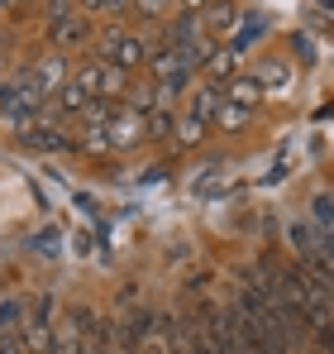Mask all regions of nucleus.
<instances>
[{
	"label": "nucleus",
	"instance_id": "f257e3e1",
	"mask_svg": "<svg viewBox=\"0 0 334 354\" xmlns=\"http://www.w3.org/2000/svg\"><path fill=\"white\" fill-rule=\"evenodd\" d=\"M48 111V96L39 91V82L19 67L14 77H0V124H10V129H19L24 120L43 115Z\"/></svg>",
	"mask_w": 334,
	"mask_h": 354
},
{
	"label": "nucleus",
	"instance_id": "9d476101",
	"mask_svg": "<svg viewBox=\"0 0 334 354\" xmlns=\"http://www.w3.org/2000/svg\"><path fill=\"white\" fill-rule=\"evenodd\" d=\"M248 77H253V82H258L263 91H286V86H291V62L273 53V58H263V62H258V67H253Z\"/></svg>",
	"mask_w": 334,
	"mask_h": 354
},
{
	"label": "nucleus",
	"instance_id": "1a4fd4ad",
	"mask_svg": "<svg viewBox=\"0 0 334 354\" xmlns=\"http://www.w3.org/2000/svg\"><path fill=\"white\" fill-rule=\"evenodd\" d=\"M24 72H29V77L39 82V91H43L48 101L57 96V86L67 82V62H62V53H43V58H34V62H29Z\"/></svg>",
	"mask_w": 334,
	"mask_h": 354
},
{
	"label": "nucleus",
	"instance_id": "a211bd4d",
	"mask_svg": "<svg viewBox=\"0 0 334 354\" xmlns=\"http://www.w3.org/2000/svg\"><path fill=\"white\" fill-rule=\"evenodd\" d=\"M24 316H29V306H24L19 297H5V301H0V335L24 330Z\"/></svg>",
	"mask_w": 334,
	"mask_h": 354
},
{
	"label": "nucleus",
	"instance_id": "423d86ee",
	"mask_svg": "<svg viewBox=\"0 0 334 354\" xmlns=\"http://www.w3.org/2000/svg\"><path fill=\"white\" fill-rule=\"evenodd\" d=\"M10 134H14V144H24V149H43V153L67 149V129H62V115H57V111H43V115L24 120V124L10 129Z\"/></svg>",
	"mask_w": 334,
	"mask_h": 354
},
{
	"label": "nucleus",
	"instance_id": "2eb2a0df",
	"mask_svg": "<svg viewBox=\"0 0 334 354\" xmlns=\"http://www.w3.org/2000/svg\"><path fill=\"white\" fill-rule=\"evenodd\" d=\"M129 106H134L139 115H153V111H163V106H172V101H167L153 82H144V86H134V91H129Z\"/></svg>",
	"mask_w": 334,
	"mask_h": 354
},
{
	"label": "nucleus",
	"instance_id": "393cba45",
	"mask_svg": "<svg viewBox=\"0 0 334 354\" xmlns=\"http://www.w3.org/2000/svg\"><path fill=\"white\" fill-rule=\"evenodd\" d=\"M0 354H29V340H24V330H14V335H0Z\"/></svg>",
	"mask_w": 334,
	"mask_h": 354
},
{
	"label": "nucleus",
	"instance_id": "5701e85b",
	"mask_svg": "<svg viewBox=\"0 0 334 354\" xmlns=\"http://www.w3.org/2000/svg\"><path fill=\"white\" fill-rule=\"evenodd\" d=\"M77 5H81V15H115L119 19L134 0H77Z\"/></svg>",
	"mask_w": 334,
	"mask_h": 354
},
{
	"label": "nucleus",
	"instance_id": "0eeeda50",
	"mask_svg": "<svg viewBox=\"0 0 334 354\" xmlns=\"http://www.w3.org/2000/svg\"><path fill=\"white\" fill-rule=\"evenodd\" d=\"M86 44H96V29H91V15H67V19H57L53 24V48L57 53H77V48H86Z\"/></svg>",
	"mask_w": 334,
	"mask_h": 354
},
{
	"label": "nucleus",
	"instance_id": "c85d7f7f",
	"mask_svg": "<svg viewBox=\"0 0 334 354\" xmlns=\"http://www.w3.org/2000/svg\"><path fill=\"white\" fill-rule=\"evenodd\" d=\"M325 5H330V10H334V0H325Z\"/></svg>",
	"mask_w": 334,
	"mask_h": 354
},
{
	"label": "nucleus",
	"instance_id": "39448f33",
	"mask_svg": "<svg viewBox=\"0 0 334 354\" xmlns=\"http://www.w3.org/2000/svg\"><path fill=\"white\" fill-rule=\"evenodd\" d=\"M148 72H153V86L163 91L167 101H177V96H181V91L191 86V72H196V67H191V62L181 58L177 48L158 44V48L148 53Z\"/></svg>",
	"mask_w": 334,
	"mask_h": 354
},
{
	"label": "nucleus",
	"instance_id": "4be33fe9",
	"mask_svg": "<svg viewBox=\"0 0 334 354\" xmlns=\"http://www.w3.org/2000/svg\"><path fill=\"white\" fill-rule=\"evenodd\" d=\"M172 5H177V0H134L129 10H134L139 19H148V24H153V19H163V24H167V10H172Z\"/></svg>",
	"mask_w": 334,
	"mask_h": 354
},
{
	"label": "nucleus",
	"instance_id": "9b49d317",
	"mask_svg": "<svg viewBox=\"0 0 334 354\" xmlns=\"http://www.w3.org/2000/svg\"><path fill=\"white\" fill-rule=\"evenodd\" d=\"M248 120H253V106H239V101H229V96L220 101V111H215V124H220L224 134H244Z\"/></svg>",
	"mask_w": 334,
	"mask_h": 354
},
{
	"label": "nucleus",
	"instance_id": "7ed1b4c3",
	"mask_svg": "<svg viewBox=\"0 0 334 354\" xmlns=\"http://www.w3.org/2000/svg\"><path fill=\"white\" fill-rule=\"evenodd\" d=\"M96 58L119 67V72H134V67H148V44H144V34H134V29H124V24H110V29H101L96 34Z\"/></svg>",
	"mask_w": 334,
	"mask_h": 354
},
{
	"label": "nucleus",
	"instance_id": "4468645a",
	"mask_svg": "<svg viewBox=\"0 0 334 354\" xmlns=\"http://www.w3.org/2000/svg\"><path fill=\"white\" fill-rule=\"evenodd\" d=\"M220 91H215V86H196V91H191V106H186V115H196V120H206V124H210V120H215V111H220Z\"/></svg>",
	"mask_w": 334,
	"mask_h": 354
},
{
	"label": "nucleus",
	"instance_id": "bb28decb",
	"mask_svg": "<svg viewBox=\"0 0 334 354\" xmlns=\"http://www.w3.org/2000/svg\"><path fill=\"white\" fill-rule=\"evenodd\" d=\"M210 0H177V15H206Z\"/></svg>",
	"mask_w": 334,
	"mask_h": 354
},
{
	"label": "nucleus",
	"instance_id": "ddd939ff",
	"mask_svg": "<svg viewBox=\"0 0 334 354\" xmlns=\"http://www.w3.org/2000/svg\"><path fill=\"white\" fill-rule=\"evenodd\" d=\"M86 111H91V96L67 77V82L57 86V115H86Z\"/></svg>",
	"mask_w": 334,
	"mask_h": 354
},
{
	"label": "nucleus",
	"instance_id": "f03ea898",
	"mask_svg": "<svg viewBox=\"0 0 334 354\" xmlns=\"http://www.w3.org/2000/svg\"><path fill=\"white\" fill-rule=\"evenodd\" d=\"M163 44L177 48L191 67H206V62L215 58V34L206 29L201 15H172V19L163 24Z\"/></svg>",
	"mask_w": 334,
	"mask_h": 354
},
{
	"label": "nucleus",
	"instance_id": "6e6552de",
	"mask_svg": "<svg viewBox=\"0 0 334 354\" xmlns=\"http://www.w3.org/2000/svg\"><path fill=\"white\" fill-rule=\"evenodd\" d=\"M106 134H110V149H134V144H144V115L134 106H115Z\"/></svg>",
	"mask_w": 334,
	"mask_h": 354
},
{
	"label": "nucleus",
	"instance_id": "f3484780",
	"mask_svg": "<svg viewBox=\"0 0 334 354\" xmlns=\"http://www.w3.org/2000/svg\"><path fill=\"white\" fill-rule=\"evenodd\" d=\"M263 29H268V19H248L244 29H234V34H229V53H239V58H244V53L263 39Z\"/></svg>",
	"mask_w": 334,
	"mask_h": 354
},
{
	"label": "nucleus",
	"instance_id": "a878e982",
	"mask_svg": "<svg viewBox=\"0 0 334 354\" xmlns=\"http://www.w3.org/2000/svg\"><path fill=\"white\" fill-rule=\"evenodd\" d=\"M43 5H48V10H43V15H48V24L67 19V15H77V10H72V0H43Z\"/></svg>",
	"mask_w": 334,
	"mask_h": 354
},
{
	"label": "nucleus",
	"instance_id": "aec40b11",
	"mask_svg": "<svg viewBox=\"0 0 334 354\" xmlns=\"http://www.w3.org/2000/svg\"><path fill=\"white\" fill-rule=\"evenodd\" d=\"M258 96H263V86H258L253 77H229V101H239V106H258Z\"/></svg>",
	"mask_w": 334,
	"mask_h": 354
},
{
	"label": "nucleus",
	"instance_id": "dca6fc26",
	"mask_svg": "<svg viewBox=\"0 0 334 354\" xmlns=\"http://www.w3.org/2000/svg\"><path fill=\"white\" fill-rule=\"evenodd\" d=\"M172 129H177V115H172V106L153 111V115H144V139H153V144L172 139Z\"/></svg>",
	"mask_w": 334,
	"mask_h": 354
},
{
	"label": "nucleus",
	"instance_id": "20e7f679",
	"mask_svg": "<svg viewBox=\"0 0 334 354\" xmlns=\"http://www.w3.org/2000/svg\"><path fill=\"white\" fill-rule=\"evenodd\" d=\"M72 82L91 96V101H115L119 106V96L129 91V72H119V67H110V62H81L77 72H72Z\"/></svg>",
	"mask_w": 334,
	"mask_h": 354
},
{
	"label": "nucleus",
	"instance_id": "412c9836",
	"mask_svg": "<svg viewBox=\"0 0 334 354\" xmlns=\"http://www.w3.org/2000/svg\"><path fill=\"white\" fill-rule=\"evenodd\" d=\"M311 225H315V230H334V196L330 192H320V196L311 201Z\"/></svg>",
	"mask_w": 334,
	"mask_h": 354
},
{
	"label": "nucleus",
	"instance_id": "6ab92c4d",
	"mask_svg": "<svg viewBox=\"0 0 334 354\" xmlns=\"http://www.w3.org/2000/svg\"><path fill=\"white\" fill-rule=\"evenodd\" d=\"M172 139H177V144H186V149H191V144H201V139H206V120L177 115V129H172Z\"/></svg>",
	"mask_w": 334,
	"mask_h": 354
},
{
	"label": "nucleus",
	"instance_id": "cd10ccee",
	"mask_svg": "<svg viewBox=\"0 0 334 354\" xmlns=\"http://www.w3.org/2000/svg\"><path fill=\"white\" fill-rule=\"evenodd\" d=\"M291 48H296V58H301V62L315 58V48H311V39H306V34H296V39H291Z\"/></svg>",
	"mask_w": 334,
	"mask_h": 354
},
{
	"label": "nucleus",
	"instance_id": "b1692460",
	"mask_svg": "<svg viewBox=\"0 0 334 354\" xmlns=\"http://www.w3.org/2000/svg\"><path fill=\"white\" fill-rule=\"evenodd\" d=\"M234 62H239V53H229V48H215V58L206 62V72H210V77H229V72H234Z\"/></svg>",
	"mask_w": 334,
	"mask_h": 354
},
{
	"label": "nucleus",
	"instance_id": "f8f14e48",
	"mask_svg": "<svg viewBox=\"0 0 334 354\" xmlns=\"http://www.w3.org/2000/svg\"><path fill=\"white\" fill-rule=\"evenodd\" d=\"M239 15H244V10H239L234 0H210V10H206L201 19H206V29H210V34H229V29L239 24Z\"/></svg>",
	"mask_w": 334,
	"mask_h": 354
}]
</instances>
